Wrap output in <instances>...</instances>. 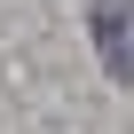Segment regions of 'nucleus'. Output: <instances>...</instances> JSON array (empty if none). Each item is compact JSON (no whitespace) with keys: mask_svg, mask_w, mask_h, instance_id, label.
<instances>
[{"mask_svg":"<svg viewBox=\"0 0 134 134\" xmlns=\"http://www.w3.org/2000/svg\"><path fill=\"white\" fill-rule=\"evenodd\" d=\"M87 32H95V55L118 87H134V0H87Z\"/></svg>","mask_w":134,"mask_h":134,"instance_id":"f257e3e1","label":"nucleus"}]
</instances>
